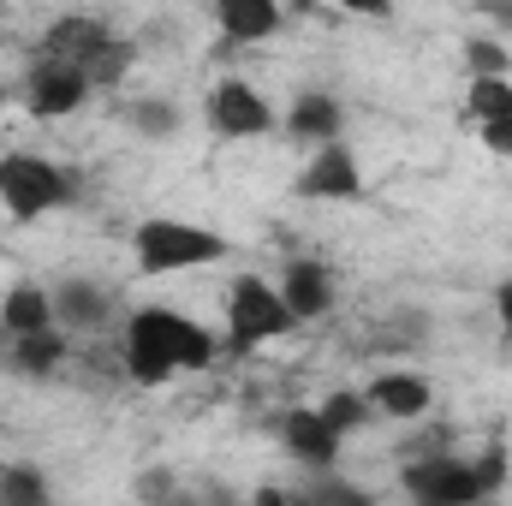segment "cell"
<instances>
[{"label":"cell","mask_w":512,"mask_h":506,"mask_svg":"<svg viewBox=\"0 0 512 506\" xmlns=\"http://www.w3.org/2000/svg\"><path fill=\"white\" fill-rule=\"evenodd\" d=\"M280 126H286V137H292L298 149L310 143V155H316L322 143H340V131H346V108H340L328 90H304V96L286 108Z\"/></svg>","instance_id":"5bb4252c"},{"label":"cell","mask_w":512,"mask_h":506,"mask_svg":"<svg viewBox=\"0 0 512 506\" xmlns=\"http://www.w3.org/2000/svg\"><path fill=\"white\" fill-rule=\"evenodd\" d=\"M90 78L78 66H60V60H30L24 72V114L30 120H66L90 102Z\"/></svg>","instance_id":"52a82bcc"},{"label":"cell","mask_w":512,"mask_h":506,"mask_svg":"<svg viewBox=\"0 0 512 506\" xmlns=\"http://www.w3.org/2000/svg\"><path fill=\"white\" fill-rule=\"evenodd\" d=\"M66 203H78V173H66V167H54L48 155H30V149L0 155V209L18 227L54 215Z\"/></svg>","instance_id":"3957f363"},{"label":"cell","mask_w":512,"mask_h":506,"mask_svg":"<svg viewBox=\"0 0 512 506\" xmlns=\"http://www.w3.org/2000/svg\"><path fill=\"white\" fill-rule=\"evenodd\" d=\"M471 506H501V501H471Z\"/></svg>","instance_id":"1f68e13d"},{"label":"cell","mask_w":512,"mask_h":506,"mask_svg":"<svg viewBox=\"0 0 512 506\" xmlns=\"http://www.w3.org/2000/svg\"><path fill=\"white\" fill-rule=\"evenodd\" d=\"M108 42H114V30H108L96 12H66V18H54V24L42 30L36 60H60V66H78V72H84Z\"/></svg>","instance_id":"9c48e42d"},{"label":"cell","mask_w":512,"mask_h":506,"mask_svg":"<svg viewBox=\"0 0 512 506\" xmlns=\"http://www.w3.org/2000/svg\"><path fill=\"white\" fill-rule=\"evenodd\" d=\"M387 334H393L399 346H423V340H429V316H423V310H399V316L387 322Z\"/></svg>","instance_id":"4316f807"},{"label":"cell","mask_w":512,"mask_h":506,"mask_svg":"<svg viewBox=\"0 0 512 506\" xmlns=\"http://www.w3.org/2000/svg\"><path fill=\"white\" fill-rule=\"evenodd\" d=\"M286 24V12L274 0H215V30L227 48H256Z\"/></svg>","instance_id":"9a60e30c"},{"label":"cell","mask_w":512,"mask_h":506,"mask_svg":"<svg viewBox=\"0 0 512 506\" xmlns=\"http://www.w3.org/2000/svg\"><path fill=\"white\" fill-rule=\"evenodd\" d=\"M131 66H137V48H131L126 36H114V42H108V48L84 66V78H90V90H120Z\"/></svg>","instance_id":"7402d4cb"},{"label":"cell","mask_w":512,"mask_h":506,"mask_svg":"<svg viewBox=\"0 0 512 506\" xmlns=\"http://www.w3.org/2000/svg\"><path fill=\"white\" fill-rule=\"evenodd\" d=\"M316 411H322V423H328V429H334L340 441H352V435H364V429L376 423V411H370V399H364V393H352V387H340V393H328V399H322Z\"/></svg>","instance_id":"ffe728a7"},{"label":"cell","mask_w":512,"mask_h":506,"mask_svg":"<svg viewBox=\"0 0 512 506\" xmlns=\"http://www.w3.org/2000/svg\"><path fill=\"white\" fill-rule=\"evenodd\" d=\"M0 340H6V334H0Z\"/></svg>","instance_id":"836d02e7"},{"label":"cell","mask_w":512,"mask_h":506,"mask_svg":"<svg viewBox=\"0 0 512 506\" xmlns=\"http://www.w3.org/2000/svg\"><path fill=\"white\" fill-rule=\"evenodd\" d=\"M233 251L215 227H197V221H179V215H149L131 227V256H137V274L143 280H161V274H185V268H209Z\"/></svg>","instance_id":"7a4b0ae2"},{"label":"cell","mask_w":512,"mask_h":506,"mask_svg":"<svg viewBox=\"0 0 512 506\" xmlns=\"http://www.w3.org/2000/svg\"><path fill=\"white\" fill-rule=\"evenodd\" d=\"M298 322H292V310H286V298H280V286H268L262 274H239L233 286H227V358H251L256 346H268V340H280V334H292Z\"/></svg>","instance_id":"277c9868"},{"label":"cell","mask_w":512,"mask_h":506,"mask_svg":"<svg viewBox=\"0 0 512 506\" xmlns=\"http://www.w3.org/2000/svg\"><path fill=\"white\" fill-rule=\"evenodd\" d=\"M48 328H54V292L36 286V280L6 286V298H0V334L24 340V334H48Z\"/></svg>","instance_id":"2e32d148"},{"label":"cell","mask_w":512,"mask_h":506,"mask_svg":"<svg viewBox=\"0 0 512 506\" xmlns=\"http://www.w3.org/2000/svg\"><path fill=\"white\" fill-rule=\"evenodd\" d=\"M292 191L304 203H358L364 197V167H358L352 143H322L304 161V173L292 179Z\"/></svg>","instance_id":"ba28073f"},{"label":"cell","mask_w":512,"mask_h":506,"mask_svg":"<svg viewBox=\"0 0 512 506\" xmlns=\"http://www.w3.org/2000/svg\"><path fill=\"white\" fill-rule=\"evenodd\" d=\"M280 298H286L292 322H322V316L334 310V298H340V280H334L328 262H316V256H292V262L280 268Z\"/></svg>","instance_id":"30bf717a"},{"label":"cell","mask_w":512,"mask_h":506,"mask_svg":"<svg viewBox=\"0 0 512 506\" xmlns=\"http://www.w3.org/2000/svg\"><path fill=\"white\" fill-rule=\"evenodd\" d=\"M465 108H471V120H477V126L507 120V114H512V78H471Z\"/></svg>","instance_id":"603a6c76"},{"label":"cell","mask_w":512,"mask_h":506,"mask_svg":"<svg viewBox=\"0 0 512 506\" xmlns=\"http://www.w3.org/2000/svg\"><path fill=\"white\" fill-rule=\"evenodd\" d=\"M108 316H114V292H108L102 280L72 274V280L54 286V328H66V334H96V328H108Z\"/></svg>","instance_id":"7c38bea8"},{"label":"cell","mask_w":512,"mask_h":506,"mask_svg":"<svg viewBox=\"0 0 512 506\" xmlns=\"http://www.w3.org/2000/svg\"><path fill=\"white\" fill-rule=\"evenodd\" d=\"M197 501L203 506H239V495H233L221 477H209V483H197Z\"/></svg>","instance_id":"f546056e"},{"label":"cell","mask_w":512,"mask_h":506,"mask_svg":"<svg viewBox=\"0 0 512 506\" xmlns=\"http://www.w3.org/2000/svg\"><path fill=\"white\" fill-rule=\"evenodd\" d=\"M6 370L12 376H30V381H48L54 370H66V358H72V340L60 334V328H48V334H24V340H6Z\"/></svg>","instance_id":"e0dca14e"},{"label":"cell","mask_w":512,"mask_h":506,"mask_svg":"<svg viewBox=\"0 0 512 506\" xmlns=\"http://www.w3.org/2000/svg\"><path fill=\"white\" fill-rule=\"evenodd\" d=\"M227 346L191 322L185 310H167V304H143L126 316V340H120V364L137 387H161L179 370H209Z\"/></svg>","instance_id":"6da1fadb"},{"label":"cell","mask_w":512,"mask_h":506,"mask_svg":"<svg viewBox=\"0 0 512 506\" xmlns=\"http://www.w3.org/2000/svg\"><path fill=\"white\" fill-rule=\"evenodd\" d=\"M471 471H477V495H483V501H495V495L507 489V471H512L507 447H501V441H489V447H483V459H471Z\"/></svg>","instance_id":"484cf974"},{"label":"cell","mask_w":512,"mask_h":506,"mask_svg":"<svg viewBox=\"0 0 512 506\" xmlns=\"http://www.w3.org/2000/svg\"><path fill=\"white\" fill-rule=\"evenodd\" d=\"M483 131V149H489V155H507L512 161V114L507 120H489V126H477Z\"/></svg>","instance_id":"83f0119b"},{"label":"cell","mask_w":512,"mask_h":506,"mask_svg":"<svg viewBox=\"0 0 512 506\" xmlns=\"http://www.w3.org/2000/svg\"><path fill=\"white\" fill-rule=\"evenodd\" d=\"M304 495H310V506H382L370 489H358L352 477H334V471H322Z\"/></svg>","instance_id":"cb8c5ba5"},{"label":"cell","mask_w":512,"mask_h":506,"mask_svg":"<svg viewBox=\"0 0 512 506\" xmlns=\"http://www.w3.org/2000/svg\"><path fill=\"white\" fill-rule=\"evenodd\" d=\"M280 447L304 465V471H334V459H340V435L322 423V411L316 405H292L286 417H280Z\"/></svg>","instance_id":"8fae6325"},{"label":"cell","mask_w":512,"mask_h":506,"mask_svg":"<svg viewBox=\"0 0 512 506\" xmlns=\"http://www.w3.org/2000/svg\"><path fill=\"white\" fill-rule=\"evenodd\" d=\"M399 483H405L411 506H471V501H483V495H477V471H471V459H459V453L405 459Z\"/></svg>","instance_id":"5b68a950"},{"label":"cell","mask_w":512,"mask_h":506,"mask_svg":"<svg viewBox=\"0 0 512 506\" xmlns=\"http://www.w3.org/2000/svg\"><path fill=\"white\" fill-rule=\"evenodd\" d=\"M465 60H471V78H512V48L495 36H471Z\"/></svg>","instance_id":"d4e9b609"},{"label":"cell","mask_w":512,"mask_h":506,"mask_svg":"<svg viewBox=\"0 0 512 506\" xmlns=\"http://www.w3.org/2000/svg\"><path fill=\"white\" fill-rule=\"evenodd\" d=\"M495 316H501V328L512 334V274L501 280V286H495Z\"/></svg>","instance_id":"4dcf8cb0"},{"label":"cell","mask_w":512,"mask_h":506,"mask_svg":"<svg viewBox=\"0 0 512 506\" xmlns=\"http://www.w3.org/2000/svg\"><path fill=\"white\" fill-rule=\"evenodd\" d=\"M0 506H54V483H48V471L30 465V459L0 465Z\"/></svg>","instance_id":"d6986e66"},{"label":"cell","mask_w":512,"mask_h":506,"mask_svg":"<svg viewBox=\"0 0 512 506\" xmlns=\"http://www.w3.org/2000/svg\"><path fill=\"white\" fill-rule=\"evenodd\" d=\"M137 506H203V501H197V483H185L179 471L149 465V471H137Z\"/></svg>","instance_id":"44dd1931"},{"label":"cell","mask_w":512,"mask_h":506,"mask_svg":"<svg viewBox=\"0 0 512 506\" xmlns=\"http://www.w3.org/2000/svg\"><path fill=\"white\" fill-rule=\"evenodd\" d=\"M251 506H310V495L304 489H256Z\"/></svg>","instance_id":"f1b7e54d"},{"label":"cell","mask_w":512,"mask_h":506,"mask_svg":"<svg viewBox=\"0 0 512 506\" xmlns=\"http://www.w3.org/2000/svg\"><path fill=\"white\" fill-rule=\"evenodd\" d=\"M0 102H6V84H0Z\"/></svg>","instance_id":"d6a6232c"},{"label":"cell","mask_w":512,"mask_h":506,"mask_svg":"<svg viewBox=\"0 0 512 506\" xmlns=\"http://www.w3.org/2000/svg\"><path fill=\"white\" fill-rule=\"evenodd\" d=\"M203 114H209V131L227 137V143H245V137H268V131H274L268 96H262L256 84H245V78H221V84L209 90Z\"/></svg>","instance_id":"8992f818"},{"label":"cell","mask_w":512,"mask_h":506,"mask_svg":"<svg viewBox=\"0 0 512 506\" xmlns=\"http://www.w3.org/2000/svg\"><path fill=\"white\" fill-rule=\"evenodd\" d=\"M364 399H370V411L387 417V423H411V417H423L435 405V387H429V376H417V370H382V376L364 387Z\"/></svg>","instance_id":"4fadbf2b"},{"label":"cell","mask_w":512,"mask_h":506,"mask_svg":"<svg viewBox=\"0 0 512 506\" xmlns=\"http://www.w3.org/2000/svg\"><path fill=\"white\" fill-rule=\"evenodd\" d=\"M120 120L137 137H149V143H161V137H173V131L185 126L179 102H167V96H131V102H120Z\"/></svg>","instance_id":"ac0fdd59"}]
</instances>
